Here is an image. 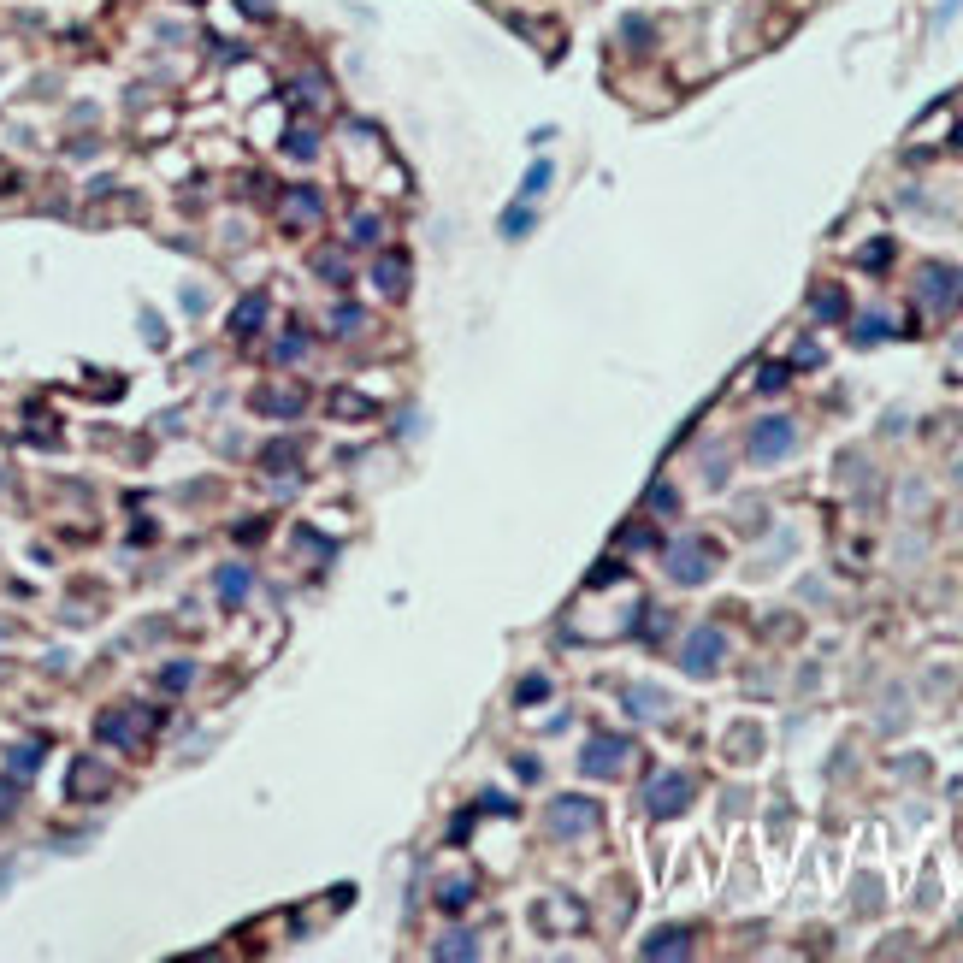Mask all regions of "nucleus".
Segmentation results:
<instances>
[{
    "mask_svg": "<svg viewBox=\"0 0 963 963\" xmlns=\"http://www.w3.org/2000/svg\"><path fill=\"white\" fill-rule=\"evenodd\" d=\"M715 662H721V633H715V627H698V633L686 639V668H692V674H709Z\"/></svg>",
    "mask_w": 963,
    "mask_h": 963,
    "instance_id": "nucleus-5",
    "label": "nucleus"
},
{
    "mask_svg": "<svg viewBox=\"0 0 963 963\" xmlns=\"http://www.w3.org/2000/svg\"><path fill=\"white\" fill-rule=\"evenodd\" d=\"M260 308H266V302H260V296H255V302H243V308H237V331H255Z\"/></svg>",
    "mask_w": 963,
    "mask_h": 963,
    "instance_id": "nucleus-9",
    "label": "nucleus"
},
{
    "mask_svg": "<svg viewBox=\"0 0 963 963\" xmlns=\"http://www.w3.org/2000/svg\"><path fill=\"white\" fill-rule=\"evenodd\" d=\"M627 763V739H597L591 751H585V769L591 774H615Z\"/></svg>",
    "mask_w": 963,
    "mask_h": 963,
    "instance_id": "nucleus-6",
    "label": "nucleus"
},
{
    "mask_svg": "<svg viewBox=\"0 0 963 963\" xmlns=\"http://www.w3.org/2000/svg\"><path fill=\"white\" fill-rule=\"evenodd\" d=\"M709 568H715V550H709V544H674V550H668V574L686 579V585L709 579Z\"/></svg>",
    "mask_w": 963,
    "mask_h": 963,
    "instance_id": "nucleus-1",
    "label": "nucleus"
},
{
    "mask_svg": "<svg viewBox=\"0 0 963 963\" xmlns=\"http://www.w3.org/2000/svg\"><path fill=\"white\" fill-rule=\"evenodd\" d=\"M686 792H692L686 774H662V780L650 786V810H656V816H674V810H686Z\"/></svg>",
    "mask_w": 963,
    "mask_h": 963,
    "instance_id": "nucleus-4",
    "label": "nucleus"
},
{
    "mask_svg": "<svg viewBox=\"0 0 963 963\" xmlns=\"http://www.w3.org/2000/svg\"><path fill=\"white\" fill-rule=\"evenodd\" d=\"M644 952H650V958H680V952H686V934H680V928H668V934H656Z\"/></svg>",
    "mask_w": 963,
    "mask_h": 963,
    "instance_id": "nucleus-7",
    "label": "nucleus"
},
{
    "mask_svg": "<svg viewBox=\"0 0 963 963\" xmlns=\"http://www.w3.org/2000/svg\"><path fill=\"white\" fill-rule=\"evenodd\" d=\"M792 450V426L786 420H763L757 432H751V461H774V455Z\"/></svg>",
    "mask_w": 963,
    "mask_h": 963,
    "instance_id": "nucleus-3",
    "label": "nucleus"
},
{
    "mask_svg": "<svg viewBox=\"0 0 963 963\" xmlns=\"http://www.w3.org/2000/svg\"><path fill=\"white\" fill-rule=\"evenodd\" d=\"M243 585H249V574H243V568H225V574H219V591H225L231 603L243 597Z\"/></svg>",
    "mask_w": 963,
    "mask_h": 963,
    "instance_id": "nucleus-8",
    "label": "nucleus"
},
{
    "mask_svg": "<svg viewBox=\"0 0 963 963\" xmlns=\"http://www.w3.org/2000/svg\"><path fill=\"white\" fill-rule=\"evenodd\" d=\"M550 828H556V834H585V828H597V804H591V798H562V804L550 810Z\"/></svg>",
    "mask_w": 963,
    "mask_h": 963,
    "instance_id": "nucleus-2",
    "label": "nucleus"
}]
</instances>
